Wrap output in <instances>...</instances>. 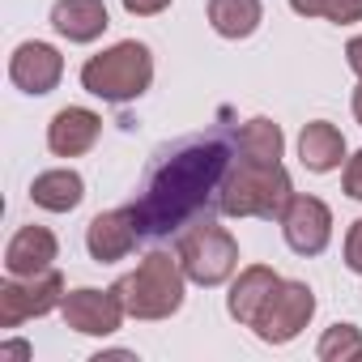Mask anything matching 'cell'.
Segmentation results:
<instances>
[{"label": "cell", "mask_w": 362, "mask_h": 362, "mask_svg": "<svg viewBox=\"0 0 362 362\" xmlns=\"http://www.w3.org/2000/svg\"><path fill=\"white\" fill-rule=\"evenodd\" d=\"M98 132H103V115L98 111H90V107H64L47 124V149L56 158H81V153L94 149Z\"/></svg>", "instance_id": "obj_12"}, {"label": "cell", "mask_w": 362, "mask_h": 362, "mask_svg": "<svg viewBox=\"0 0 362 362\" xmlns=\"http://www.w3.org/2000/svg\"><path fill=\"white\" fill-rule=\"evenodd\" d=\"M298 158H303V166L315 170V175L337 170V166L345 162V136H341V128L328 124V119H311V124L298 132Z\"/></svg>", "instance_id": "obj_16"}, {"label": "cell", "mask_w": 362, "mask_h": 362, "mask_svg": "<svg viewBox=\"0 0 362 362\" xmlns=\"http://www.w3.org/2000/svg\"><path fill=\"white\" fill-rule=\"evenodd\" d=\"M0 358H30V345L26 341H9V345H0Z\"/></svg>", "instance_id": "obj_26"}, {"label": "cell", "mask_w": 362, "mask_h": 362, "mask_svg": "<svg viewBox=\"0 0 362 362\" xmlns=\"http://www.w3.org/2000/svg\"><path fill=\"white\" fill-rule=\"evenodd\" d=\"M60 311H64V324L73 332H81V337H111L119 328V320L128 315L115 286L111 290H94V286L69 290L64 303H60Z\"/></svg>", "instance_id": "obj_8"}, {"label": "cell", "mask_w": 362, "mask_h": 362, "mask_svg": "<svg viewBox=\"0 0 362 362\" xmlns=\"http://www.w3.org/2000/svg\"><path fill=\"white\" fill-rule=\"evenodd\" d=\"M184 286H188V273L179 264V252H149L128 277L115 281L119 298H124V311L132 320H166L184 307Z\"/></svg>", "instance_id": "obj_3"}, {"label": "cell", "mask_w": 362, "mask_h": 362, "mask_svg": "<svg viewBox=\"0 0 362 362\" xmlns=\"http://www.w3.org/2000/svg\"><path fill=\"white\" fill-rule=\"evenodd\" d=\"M111 26L103 0H56L52 5V30L69 43H94Z\"/></svg>", "instance_id": "obj_15"}, {"label": "cell", "mask_w": 362, "mask_h": 362, "mask_svg": "<svg viewBox=\"0 0 362 362\" xmlns=\"http://www.w3.org/2000/svg\"><path fill=\"white\" fill-rule=\"evenodd\" d=\"M81 197H86V179L77 170H69V166L43 170V175H35V184H30V201L39 209H47V214H73L81 205Z\"/></svg>", "instance_id": "obj_17"}, {"label": "cell", "mask_w": 362, "mask_h": 362, "mask_svg": "<svg viewBox=\"0 0 362 362\" xmlns=\"http://www.w3.org/2000/svg\"><path fill=\"white\" fill-rule=\"evenodd\" d=\"M136 239H141V230H136V222H132V209H107V214H98V218L86 226V252H90V260H98V264L124 260V256L136 247Z\"/></svg>", "instance_id": "obj_11"}, {"label": "cell", "mask_w": 362, "mask_h": 362, "mask_svg": "<svg viewBox=\"0 0 362 362\" xmlns=\"http://www.w3.org/2000/svg\"><path fill=\"white\" fill-rule=\"evenodd\" d=\"M315 354H320V362H354V358H362V328H354V324L324 328Z\"/></svg>", "instance_id": "obj_20"}, {"label": "cell", "mask_w": 362, "mask_h": 362, "mask_svg": "<svg viewBox=\"0 0 362 362\" xmlns=\"http://www.w3.org/2000/svg\"><path fill=\"white\" fill-rule=\"evenodd\" d=\"M56 256H60V243L47 226H22L5 247V269L9 277H39L52 269Z\"/></svg>", "instance_id": "obj_14"}, {"label": "cell", "mask_w": 362, "mask_h": 362, "mask_svg": "<svg viewBox=\"0 0 362 362\" xmlns=\"http://www.w3.org/2000/svg\"><path fill=\"white\" fill-rule=\"evenodd\" d=\"M311 315H315V290L307 281H281L252 328L264 345H286L311 324Z\"/></svg>", "instance_id": "obj_6"}, {"label": "cell", "mask_w": 362, "mask_h": 362, "mask_svg": "<svg viewBox=\"0 0 362 362\" xmlns=\"http://www.w3.org/2000/svg\"><path fill=\"white\" fill-rule=\"evenodd\" d=\"M277 286H281V277H277L269 264H247V269H239V277H235V286H230V294H226L230 320H239V324L252 328V324L260 320L264 303L277 294Z\"/></svg>", "instance_id": "obj_13"}, {"label": "cell", "mask_w": 362, "mask_h": 362, "mask_svg": "<svg viewBox=\"0 0 362 362\" xmlns=\"http://www.w3.org/2000/svg\"><path fill=\"white\" fill-rule=\"evenodd\" d=\"M294 201L290 175L281 162H235L222 179L218 192V209L226 218H264V222H281L286 205Z\"/></svg>", "instance_id": "obj_2"}, {"label": "cell", "mask_w": 362, "mask_h": 362, "mask_svg": "<svg viewBox=\"0 0 362 362\" xmlns=\"http://www.w3.org/2000/svg\"><path fill=\"white\" fill-rule=\"evenodd\" d=\"M290 9L298 18H328L337 26L362 22V0H290Z\"/></svg>", "instance_id": "obj_21"}, {"label": "cell", "mask_w": 362, "mask_h": 362, "mask_svg": "<svg viewBox=\"0 0 362 362\" xmlns=\"http://www.w3.org/2000/svg\"><path fill=\"white\" fill-rule=\"evenodd\" d=\"M281 149H286V136H281V124L256 115L239 128V153L247 162H281Z\"/></svg>", "instance_id": "obj_19"}, {"label": "cell", "mask_w": 362, "mask_h": 362, "mask_svg": "<svg viewBox=\"0 0 362 362\" xmlns=\"http://www.w3.org/2000/svg\"><path fill=\"white\" fill-rule=\"evenodd\" d=\"M281 235H286L290 252L320 256L332 239V209L320 197H294L281 214Z\"/></svg>", "instance_id": "obj_9"}, {"label": "cell", "mask_w": 362, "mask_h": 362, "mask_svg": "<svg viewBox=\"0 0 362 362\" xmlns=\"http://www.w3.org/2000/svg\"><path fill=\"white\" fill-rule=\"evenodd\" d=\"M179 264H184L192 286H222L235 277L239 269V243L226 226H218L214 218H197L192 226L179 230Z\"/></svg>", "instance_id": "obj_5"}, {"label": "cell", "mask_w": 362, "mask_h": 362, "mask_svg": "<svg viewBox=\"0 0 362 362\" xmlns=\"http://www.w3.org/2000/svg\"><path fill=\"white\" fill-rule=\"evenodd\" d=\"M149 81H153V56L136 39H124L81 64V86L103 103H132L149 90Z\"/></svg>", "instance_id": "obj_4"}, {"label": "cell", "mask_w": 362, "mask_h": 362, "mask_svg": "<svg viewBox=\"0 0 362 362\" xmlns=\"http://www.w3.org/2000/svg\"><path fill=\"white\" fill-rule=\"evenodd\" d=\"M354 119H358V124H362V86H358V90H354Z\"/></svg>", "instance_id": "obj_27"}, {"label": "cell", "mask_w": 362, "mask_h": 362, "mask_svg": "<svg viewBox=\"0 0 362 362\" xmlns=\"http://www.w3.org/2000/svg\"><path fill=\"white\" fill-rule=\"evenodd\" d=\"M205 13H209V26L222 39H247L264 22V5H260V0H209Z\"/></svg>", "instance_id": "obj_18"}, {"label": "cell", "mask_w": 362, "mask_h": 362, "mask_svg": "<svg viewBox=\"0 0 362 362\" xmlns=\"http://www.w3.org/2000/svg\"><path fill=\"white\" fill-rule=\"evenodd\" d=\"M119 5H124L132 18H153V13L170 9V0H119Z\"/></svg>", "instance_id": "obj_24"}, {"label": "cell", "mask_w": 362, "mask_h": 362, "mask_svg": "<svg viewBox=\"0 0 362 362\" xmlns=\"http://www.w3.org/2000/svg\"><path fill=\"white\" fill-rule=\"evenodd\" d=\"M341 184H345V192L354 201H362V149L354 158H345V179H341Z\"/></svg>", "instance_id": "obj_23"}, {"label": "cell", "mask_w": 362, "mask_h": 362, "mask_svg": "<svg viewBox=\"0 0 362 362\" xmlns=\"http://www.w3.org/2000/svg\"><path fill=\"white\" fill-rule=\"evenodd\" d=\"M64 303V277L56 269L39 277H13L0 286V328H18L35 315H47Z\"/></svg>", "instance_id": "obj_7"}, {"label": "cell", "mask_w": 362, "mask_h": 362, "mask_svg": "<svg viewBox=\"0 0 362 362\" xmlns=\"http://www.w3.org/2000/svg\"><path fill=\"white\" fill-rule=\"evenodd\" d=\"M345 60H349V69H354V73H358V77H362V35H358V39H349V43H345Z\"/></svg>", "instance_id": "obj_25"}, {"label": "cell", "mask_w": 362, "mask_h": 362, "mask_svg": "<svg viewBox=\"0 0 362 362\" xmlns=\"http://www.w3.org/2000/svg\"><path fill=\"white\" fill-rule=\"evenodd\" d=\"M235 145H239V132L209 128L158 153V162L145 175V188L132 205V222L141 239H162L170 230L192 226L197 218H209V205H218L222 179L230 170Z\"/></svg>", "instance_id": "obj_1"}, {"label": "cell", "mask_w": 362, "mask_h": 362, "mask_svg": "<svg viewBox=\"0 0 362 362\" xmlns=\"http://www.w3.org/2000/svg\"><path fill=\"white\" fill-rule=\"evenodd\" d=\"M9 77H13V86L22 94H35V98L52 94L60 86V77H64V56L52 43H39V39L18 43V52L9 60Z\"/></svg>", "instance_id": "obj_10"}, {"label": "cell", "mask_w": 362, "mask_h": 362, "mask_svg": "<svg viewBox=\"0 0 362 362\" xmlns=\"http://www.w3.org/2000/svg\"><path fill=\"white\" fill-rule=\"evenodd\" d=\"M345 264H349V273H362V218L345 235Z\"/></svg>", "instance_id": "obj_22"}]
</instances>
